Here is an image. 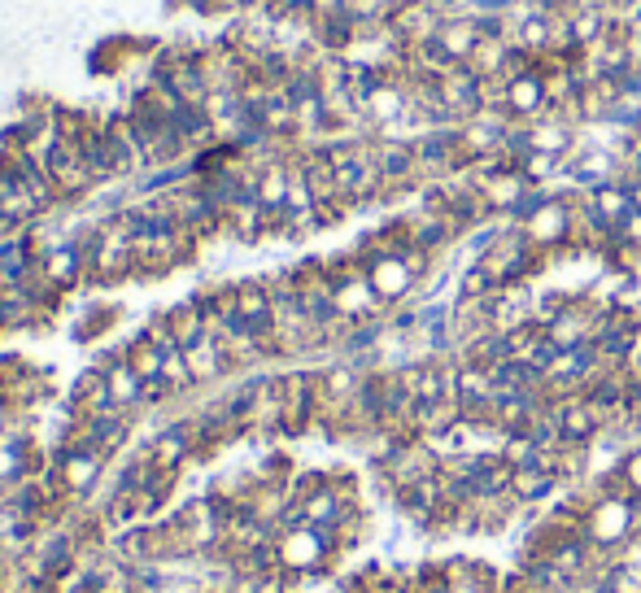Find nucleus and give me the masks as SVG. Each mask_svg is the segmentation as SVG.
Segmentation results:
<instances>
[{"label":"nucleus","mask_w":641,"mask_h":593,"mask_svg":"<svg viewBox=\"0 0 641 593\" xmlns=\"http://www.w3.org/2000/svg\"><path fill=\"white\" fill-rule=\"evenodd\" d=\"M437 96H441V105L458 118V123H467V118L485 114V96H480V75H476V70H471L467 62H458V66L445 70V75H437Z\"/></svg>","instance_id":"nucleus-1"},{"label":"nucleus","mask_w":641,"mask_h":593,"mask_svg":"<svg viewBox=\"0 0 641 593\" xmlns=\"http://www.w3.org/2000/svg\"><path fill=\"white\" fill-rule=\"evenodd\" d=\"M554 415H559V423H563L567 445H594L602 432H607V415H602V410L589 402L585 393L554 402Z\"/></svg>","instance_id":"nucleus-2"},{"label":"nucleus","mask_w":641,"mask_h":593,"mask_svg":"<svg viewBox=\"0 0 641 593\" xmlns=\"http://www.w3.org/2000/svg\"><path fill=\"white\" fill-rule=\"evenodd\" d=\"M506 114H511L515 123H537L541 114H550V83L541 70L506 79Z\"/></svg>","instance_id":"nucleus-3"},{"label":"nucleus","mask_w":641,"mask_h":593,"mask_svg":"<svg viewBox=\"0 0 641 593\" xmlns=\"http://www.w3.org/2000/svg\"><path fill=\"white\" fill-rule=\"evenodd\" d=\"M367 280L371 288H376V297L389 306V301H406L410 293H415V275H410V266L397 258V253H380V258L367 262Z\"/></svg>","instance_id":"nucleus-4"},{"label":"nucleus","mask_w":641,"mask_h":593,"mask_svg":"<svg viewBox=\"0 0 641 593\" xmlns=\"http://www.w3.org/2000/svg\"><path fill=\"white\" fill-rule=\"evenodd\" d=\"M437 40L445 44V53H450L454 62H471V53L480 48V27H476V18L471 14H450L441 22Z\"/></svg>","instance_id":"nucleus-5"},{"label":"nucleus","mask_w":641,"mask_h":593,"mask_svg":"<svg viewBox=\"0 0 641 593\" xmlns=\"http://www.w3.org/2000/svg\"><path fill=\"white\" fill-rule=\"evenodd\" d=\"M559 476L554 471H541V467H515L511 471V493H515V502L519 506H537V502H546L554 489H559Z\"/></svg>","instance_id":"nucleus-6"},{"label":"nucleus","mask_w":641,"mask_h":593,"mask_svg":"<svg viewBox=\"0 0 641 593\" xmlns=\"http://www.w3.org/2000/svg\"><path fill=\"white\" fill-rule=\"evenodd\" d=\"M498 280H493V271H489V266L485 262H471L467 266V271L463 275H458V301H485V297H493V293H498Z\"/></svg>","instance_id":"nucleus-7"},{"label":"nucleus","mask_w":641,"mask_h":593,"mask_svg":"<svg viewBox=\"0 0 641 593\" xmlns=\"http://www.w3.org/2000/svg\"><path fill=\"white\" fill-rule=\"evenodd\" d=\"M615 471L624 476V484L641 498V445H633V450L620 454V463H615Z\"/></svg>","instance_id":"nucleus-8"},{"label":"nucleus","mask_w":641,"mask_h":593,"mask_svg":"<svg viewBox=\"0 0 641 593\" xmlns=\"http://www.w3.org/2000/svg\"><path fill=\"white\" fill-rule=\"evenodd\" d=\"M615 240H624L628 249H637V253H641V205H633V210L624 214V223L615 227Z\"/></svg>","instance_id":"nucleus-9"}]
</instances>
